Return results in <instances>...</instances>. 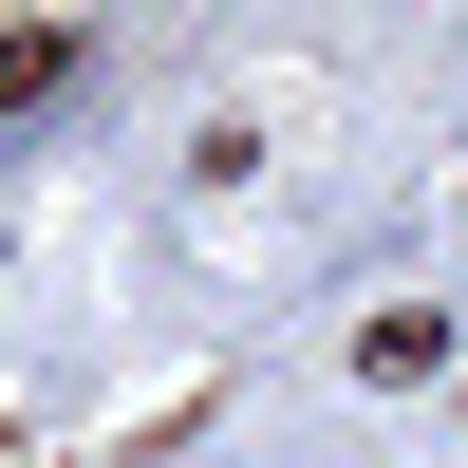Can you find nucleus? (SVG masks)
I'll list each match as a JSON object with an SVG mask.
<instances>
[{"label":"nucleus","instance_id":"2","mask_svg":"<svg viewBox=\"0 0 468 468\" xmlns=\"http://www.w3.org/2000/svg\"><path fill=\"white\" fill-rule=\"evenodd\" d=\"M431 356H450V319H431V300H394V319L356 337V375H431Z\"/></svg>","mask_w":468,"mask_h":468},{"label":"nucleus","instance_id":"1","mask_svg":"<svg viewBox=\"0 0 468 468\" xmlns=\"http://www.w3.org/2000/svg\"><path fill=\"white\" fill-rule=\"evenodd\" d=\"M57 75H94V37H75V19H0V112H37Z\"/></svg>","mask_w":468,"mask_h":468}]
</instances>
